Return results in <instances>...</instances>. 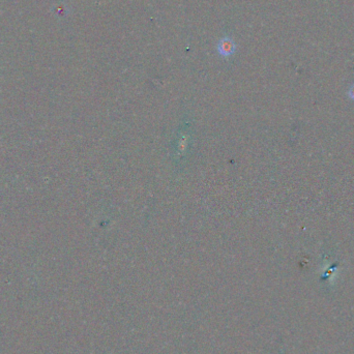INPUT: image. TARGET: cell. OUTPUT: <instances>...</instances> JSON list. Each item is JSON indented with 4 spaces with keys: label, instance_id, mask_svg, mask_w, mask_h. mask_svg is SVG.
<instances>
[{
    "label": "cell",
    "instance_id": "2",
    "mask_svg": "<svg viewBox=\"0 0 354 354\" xmlns=\"http://www.w3.org/2000/svg\"><path fill=\"white\" fill-rule=\"evenodd\" d=\"M348 96H349V98L354 102V83L350 86V88H349V90H348Z\"/></svg>",
    "mask_w": 354,
    "mask_h": 354
},
{
    "label": "cell",
    "instance_id": "1",
    "mask_svg": "<svg viewBox=\"0 0 354 354\" xmlns=\"http://www.w3.org/2000/svg\"><path fill=\"white\" fill-rule=\"evenodd\" d=\"M236 50L235 42L228 37L219 41L218 44V52L220 55L224 57H228L232 55Z\"/></svg>",
    "mask_w": 354,
    "mask_h": 354
}]
</instances>
